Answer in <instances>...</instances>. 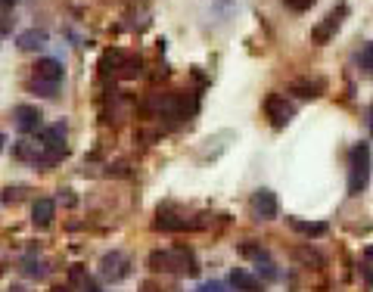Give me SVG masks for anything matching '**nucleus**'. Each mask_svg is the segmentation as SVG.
<instances>
[{
	"label": "nucleus",
	"instance_id": "9d476101",
	"mask_svg": "<svg viewBox=\"0 0 373 292\" xmlns=\"http://www.w3.org/2000/svg\"><path fill=\"white\" fill-rule=\"evenodd\" d=\"M230 286H233L236 292H265V283H261L258 277H252L249 271H242V267L230 271Z\"/></svg>",
	"mask_w": 373,
	"mask_h": 292
},
{
	"label": "nucleus",
	"instance_id": "1a4fd4ad",
	"mask_svg": "<svg viewBox=\"0 0 373 292\" xmlns=\"http://www.w3.org/2000/svg\"><path fill=\"white\" fill-rule=\"evenodd\" d=\"M289 90L296 93V97H302V99H317L323 90H327V81L323 78H296Z\"/></svg>",
	"mask_w": 373,
	"mask_h": 292
},
{
	"label": "nucleus",
	"instance_id": "2eb2a0df",
	"mask_svg": "<svg viewBox=\"0 0 373 292\" xmlns=\"http://www.w3.org/2000/svg\"><path fill=\"white\" fill-rule=\"evenodd\" d=\"M317 0H283V6L286 10H292V12H305V10H311Z\"/></svg>",
	"mask_w": 373,
	"mask_h": 292
},
{
	"label": "nucleus",
	"instance_id": "aec40b11",
	"mask_svg": "<svg viewBox=\"0 0 373 292\" xmlns=\"http://www.w3.org/2000/svg\"><path fill=\"white\" fill-rule=\"evenodd\" d=\"M16 3H19V0H0V10H12Z\"/></svg>",
	"mask_w": 373,
	"mask_h": 292
},
{
	"label": "nucleus",
	"instance_id": "9b49d317",
	"mask_svg": "<svg viewBox=\"0 0 373 292\" xmlns=\"http://www.w3.org/2000/svg\"><path fill=\"white\" fill-rule=\"evenodd\" d=\"M53 217H56V202L53 199H37V202L31 205V221H35V227H50Z\"/></svg>",
	"mask_w": 373,
	"mask_h": 292
},
{
	"label": "nucleus",
	"instance_id": "39448f33",
	"mask_svg": "<svg viewBox=\"0 0 373 292\" xmlns=\"http://www.w3.org/2000/svg\"><path fill=\"white\" fill-rule=\"evenodd\" d=\"M265 115L271 118L274 128H283V124H289V118L296 115V106H292L289 99L283 97V93H267V99H265Z\"/></svg>",
	"mask_w": 373,
	"mask_h": 292
},
{
	"label": "nucleus",
	"instance_id": "a211bd4d",
	"mask_svg": "<svg viewBox=\"0 0 373 292\" xmlns=\"http://www.w3.org/2000/svg\"><path fill=\"white\" fill-rule=\"evenodd\" d=\"M12 31V16H6V12H0V37L10 35Z\"/></svg>",
	"mask_w": 373,
	"mask_h": 292
},
{
	"label": "nucleus",
	"instance_id": "6ab92c4d",
	"mask_svg": "<svg viewBox=\"0 0 373 292\" xmlns=\"http://www.w3.org/2000/svg\"><path fill=\"white\" fill-rule=\"evenodd\" d=\"M196 292H224V289H221V283H202Z\"/></svg>",
	"mask_w": 373,
	"mask_h": 292
},
{
	"label": "nucleus",
	"instance_id": "ddd939ff",
	"mask_svg": "<svg viewBox=\"0 0 373 292\" xmlns=\"http://www.w3.org/2000/svg\"><path fill=\"white\" fill-rule=\"evenodd\" d=\"M16 43H19L22 50H37V47H44V43H47V31L28 28V31H22V35L16 37Z\"/></svg>",
	"mask_w": 373,
	"mask_h": 292
},
{
	"label": "nucleus",
	"instance_id": "f257e3e1",
	"mask_svg": "<svg viewBox=\"0 0 373 292\" xmlns=\"http://www.w3.org/2000/svg\"><path fill=\"white\" fill-rule=\"evenodd\" d=\"M149 271L153 273H199V264H196V255L184 246H174V249H155L149 252L146 258Z\"/></svg>",
	"mask_w": 373,
	"mask_h": 292
},
{
	"label": "nucleus",
	"instance_id": "20e7f679",
	"mask_svg": "<svg viewBox=\"0 0 373 292\" xmlns=\"http://www.w3.org/2000/svg\"><path fill=\"white\" fill-rule=\"evenodd\" d=\"M345 16H348V6H345V3H336L333 10H329L327 16H323V22L317 25L314 31H311V41H314V43H327L329 37H333L336 31L342 28V22H345Z\"/></svg>",
	"mask_w": 373,
	"mask_h": 292
},
{
	"label": "nucleus",
	"instance_id": "412c9836",
	"mask_svg": "<svg viewBox=\"0 0 373 292\" xmlns=\"http://www.w3.org/2000/svg\"><path fill=\"white\" fill-rule=\"evenodd\" d=\"M50 292H72V289H68V286H53Z\"/></svg>",
	"mask_w": 373,
	"mask_h": 292
},
{
	"label": "nucleus",
	"instance_id": "423d86ee",
	"mask_svg": "<svg viewBox=\"0 0 373 292\" xmlns=\"http://www.w3.org/2000/svg\"><path fill=\"white\" fill-rule=\"evenodd\" d=\"M99 273H103L106 280H112V283L124 280V277L131 273V261H128V255H122V252H106L103 258H99Z\"/></svg>",
	"mask_w": 373,
	"mask_h": 292
},
{
	"label": "nucleus",
	"instance_id": "7ed1b4c3",
	"mask_svg": "<svg viewBox=\"0 0 373 292\" xmlns=\"http://www.w3.org/2000/svg\"><path fill=\"white\" fill-rule=\"evenodd\" d=\"M62 81V62L53 56H44L31 66V87L41 90V97H56V87Z\"/></svg>",
	"mask_w": 373,
	"mask_h": 292
},
{
	"label": "nucleus",
	"instance_id": "4468645a",
	"mask_svg": "<svg viewBox=\"0 0 373 292\" xmlns=\"http://www.w3.org/2000/svg\"><path fill=\"white\" fill-rule=\"evenodd\" d=\"M186 227H190L186 217L168 215V211H159V217H155V230H186Z\"/></svg>",
	"mask_w": 373,
	"mask_h": 292
},
{
	"label": "nucleus",
	"instance_id": "f03ea898",
	"mask_svg": "<svg viewBox=\"0 0 373 292\" xmlns=\"http://www.w3.org/2000/svg\"><path fill=\"white\" fill-rule=\"evenodd\" d=\"M370 184V146L354 143L348 153V196H361Z\"/></svg>",
	"mask_w": 373,
	"mask_h": 292
},
{
	"label": "nucleus",
	"instance_id": "6e6552de",
	"mask_svg": "<svg viewBox=\"0 0 373 292\" xmlns=\"http://www.w3.org/2000/svg\"><path fill=\"white\" fill-rule=\"evenodd\" d=\"M252 211H255V217H258V221H274V217H277V211H280L277 196H274L271 190H255L252 193Z\"/></svg>",
	"mask_w": 373,
	"mask_h": 292
},
{
	"label": "nucleus",
	"instance_id": "f3484780",
	"mask_svg": "<svg viewBox=\"0 0 373 292\" xmlns=\"http://www.w3.org/2000/svg\"><path fill=\"white\" fill-rule=\"evenodd\" d=\"M124 78H134V75H140V59H128L124 62Z\"/></svg>",
	"mask_w": 373,
	"mask_h": 292
},
{
	"label": "nucleus",
	"instance_id": "4be33fe9",
	"mask_svg": "<svg viewBox=\"0 0 373 292\" xmlns=\"http://www.w3.org/2000/svg\"><path fill=\"white\" fill-rule=\"evenodd\" d=\"M370 134H373V106H370Z\"/></svg>",
	"mask_w": 373,
	"mask_h": 292
},
{
	"label": "nucleus",
	"instance_id": "5701e85b",
	"mask_svg": "<svg viewBox=\"0 0 373 292\" xmlns=\"http://www.w3.org/2000/svg\"><path fill=\"white\" fill-rule=\"evenodd\" d=\"M3 143H6V137H3V134H0V149H3Z\"/></svg>",
	"mask_w": 373,
	"mask_h": 292
},
{
	"label": "nucleus",
	"instance_id": "dca6fc26",
	"mask_svg": "<svg viewBox=\"0 0 373 292\" xmlns=\"http://www.w3.org/2000/svg\"><path fill=\"white\" fill-rule=\"evenodd\" d=\"M361 66H364V72L373 75V43H367L364 53H361Z\"/></svg>",
	"mask_w": 373,
	"mask_h": 292
},
{
	"label": "nucleus",
	"instance_id": "0eeeda50",
	"mask_svg": "<svg viewBox=\"0 0 373 292\" xmlns=\"http://www.w3.org/2000/svg\"><path fill=\"white\" fill-rule=\"evenodd\" d=\"M12 118H16V128L19 134H35V130L44 128V112L37 109V106H16L12 109Z\"/></svg>",
	"mask_w": 373,
	"mask_h": 292
},
{
	"label": "nucleus",
	"instance_id": "f8f14e48",
	"mask_svg": "<svg viewBox=\"0 0 373 292\" xmlns=\"http://www.w3.org/2000/svg\"><path fill=\"white\" fill-rule=\"evenodd\" d=\"M286 221H289V227L296 230V233H302V236H323L327 233V224L323 221H302V217H286Z\"/></svg>",
	"mask_w": 373,
	"mask_h": 292
}]
</instances>
